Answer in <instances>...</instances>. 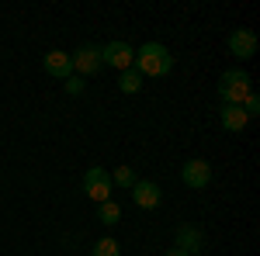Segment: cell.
<instances>
[{"label": "cell", "mask_w": 260, "mask_h": 256, "mask_svg": "<svg viewBox=\"0 0 260 256\" xmlns=\"http://www.w3.org/2000/svg\"><path fill=\"white\" fill-rule=\"evenodd\" d=\"M170 69H174V56L160 42H146L136 52V73L139 77H167Z\"/></svg>", "instance_id": "1"}, {"label": "cell", "mask_w": 260, "mask_h": 256, "mask_svg": "<svg viewBox=\"0 0 260 256\" xmlns=\"http://www.w3.org/2000/svg\"><path fill=\"white\" fill-rule=\"evenodd\" d=\"M246 94H253V87H250V77L243 73V69H225L219 80V97L222 104H236L240 107L243 100H246Z\"/></svg>", "instance_id": "2"}, {"label": "cell", "mask_w": 260, "mask_h": 256, "mask_svg": "<svg viewBox=\"0 0 260 256\" xmlns=\"http://www.w3.org/2000/svg\"><path fill=\"white\" fill-rule=\"evenodd\" d=\"M111 173L104 170V166H90L87 173H83V194L87 197H94V201H111Z\"/></svg>", "instance_id": "3"}, {"label": "cell", "mask_w": 260, "mask_h": 256, "mask_svg": "<svg viewBox=\"0 0 260 256\" xmlns=\"http://www.w3.org/2000/svg\"><path fill=\"white\" fill-rule=\"evenodd\" d=\"M101 62H108V66H115V69H132L136 49H132L128 42H108V45H101Z\"/></svg>", "instance_id": "4"}, {"label": "cell", "mask_w": 260, "mask_h": 256, "mask_svg": "<svg viewBox=\"0 0 260 256\" xmlns=\"http://www.w3.org/2000/svg\"><path fill=\"white\" fill-rule=\"evenodd\" d=\"M180 180H184L191 191H201V187H208V184H212V163H208V159H191V163H184V170H180Z\"/></svg>", "instance_id": "5"}, {"label": "cell", "mask_w": 260, "mask_h": 256, "mask_svg": "<svg viewBox=\"0 0 260 256\" xmlns=\"http://www.w3.org/2000/svg\"><path fill=\"white\" fill-rule=\"evenodd\" d=\"M229 52L236 56V59H253L257 56V35L250 31V28H236L233 35H229Z\"/></svg>", "instance_id": "6"}, {"label": "cell", "mask_w": 260, "mask_h": 256, "mask_svg": "<svg viewBox=\"0 0 260 256\" xmlns=\"http://www.w3.org/2000/svg\"><path fill=\"white\" fill-rule=\"evenodd\" d=\"M70 62H73V69H77L80 77H90V73L101 69V49L98 45H80V49L70 56Z\"/></svg>", "instance_id": "7"}, {"label": "cell", "mask_w": 260, "mask_h": 256, "mask_svg": "<svg viewBox=\"0 0 260 256\" xmlns=\"http://www.w3.org/2000/svg\"><path fill=\"white\" fill-rule=\"evenodd\" d=\"M132 201L146 208V211H153V208H160L163 201V191L153 184V180H136V187H132Z\"/></svg>", "instance_id": "8"}, {"label": "cell", "mask_w": 260, "mask_h": 256, "mask_svg": "<svg viewBox=\"0 0 260 256\" xmlns=\"http://www.w3.org/2000/svg\"><path fill=\"white\" fill-rule=\"evenodd\" d=\"M42 66H45V73H49V77H56V80H70V77H73V62H70V52H62V49H52V52H45Z\"/></svg>", "instance_id": "9"}, {"label": "cell", "mask_w": 260, "mask_h": 256, "mask_svg": "<svg viewBox=\"0 0 260 256\" xmlns=\"http://www.w3.org/2000/svg\"><path fill=\"white\" fill-rule=\"evenodd\" d=\"M219 121H222V128H225V132H243L250 118L243 115V107H236V104H222Z\"/></svg>", "instance_id": "10"}, {"label": "cell", "mask_w": 260, "mask_h": 256, "mask_svg": "<svg viewBox=\"0 0 260 256\" xmlns=\"http://www.w3.org/2000/svg\"><path fill=\"white\" fill-rule=\"evenodd\" d=\"M201 246H205V239H201L198 229H191V225L177 229V249H184L187 256H194V253H201Z\"/></svg>", "instance_id": "11"}, {"label": "cell", "mask_w": 260, "mask_h": 256, "mask_svg": "<svg viewBox=\"0 0 260 256\" xmlns=\"http://www.w3.org/2000/svg\"><path fill=\"white\" fill-rule=\"evenodd\" d=\"M118 90H121V94H139V90H142V77L136 73V69H121Z\"/></svg>", "instance_id": "12"}, {"label": "cell", "mask_w": 260, "mask_h": 256, "mask_svg": "<svg viewBox=\"0 0 260 256\" xmlns=\"http://www.w3.org/2000/svg\"><path fill=\"white\" fill-rule=\"evenodd\" d=\"M121 218V208L115 204V201H101L98 204V222H104V225H115Z\"/></svg>", "instance_id": "13"}, {"label": "cell", "mask_w": 260, "mask_h": 256, "mask_svg": "<svg viewBox=\"0 0 260 256\" xmlns=\"http://www.w3.org/2000/svg\"><path fill=\"white\" fill-rule=\"evenodd\" d=\"M136 170L132 166H118L115 173H111V184H118V187H136Z\"/></svg>", "instance_id": "14"}, {"label": "cell", "mask_w": 260, "mask_h": 256, "mask_svg": "<svg viewBox=\"0 0 260 256\" xmlns=\"http://www.w3.org/2000/svg\"><path fill=\"white\" fill-rule=\"evenodd\" d=\"M94 256H121V249L115 239H98L94 242Z\"/></svg>", "instance_id": "15"}, {"label": "cell", "mask_w": 260, "mask_h": 256, "mask_svg": "<svg viewBox=\"0 0 260 256\" xmlns=\"http://www.w3.org/2000/svg\"><path fill=\"white\" fill-rule=\"evenodd\" d=\"M240 107H243L246 118H257V115H260V97H257V94H246V100H243Z\"/></svg>", "instance_id": "16"}, {"label": "cell", "mask_w": 260, "mask_h": 256, "mask_svg": "<svg viewBox=\"0 0 260 256\" xmlns=\"http://www.w3.org/2000/svg\"><path fill=\"white\" fill-rule=\"evenodd\" d=\"M66 94H70V97H80L83 94V77H70L66 80Z\"/></svg>", "instance_id": "17"}, {"label": "cell", "mask_w": 260, "mask_h": 256, "mask_svg": "<svg viewBox=\"0 0 260 256\" xmlns=\"http://www.w3.org/2000/svg\"><path fill=\"white\" fill-rule=\"evenodd\" d=\"M167 256H187V253H184V249H177V246H174V249H167Z\"/></svg>", "instance_id": "18"}]
</instances>
